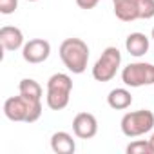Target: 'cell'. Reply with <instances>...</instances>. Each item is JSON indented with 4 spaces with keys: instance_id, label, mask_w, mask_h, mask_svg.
<instances>
[{
    "instance_id": "6da1fadb",
    "label": "cell",
    "mask_w": 154,
    "mask_h": 154,
    "mask_svg": "<svg viewBox=\"0 0 154 154\" xmlns=\"http://www.w3.org/2000/svg\"><path fill=\"white\" fill-rule=\"evenodd\" d=\"M4 114L11 122L33 123L42 116V100L29 98L24 94L11 96L4 102Z\"/></svg>"
},
{
    "instance_id": "7a4b0ae2",
    "label": "cell",
    "mask_w": 154,
    "mask_h": 154,
    "mask_svg": "<svg viewBox=\"0 0 154 154\" xmlns=\"http://www.w3.org/2000/svg\"><path fill=\"white\" fill-rule=\"evenodd\" d=\"M58 54L67 67L69 72L72 74H82L87 69L89 62V45L82 38H65L60 44Z\"/></svg>"
},
{
    "instance_id": "3957f363",
    "label": "cell",
    "mask_w": 154,
    "mask_h": 154,
    "mask_svg": "<svg viewBox=\"0 0 154 154\" xmlns=\"http://www.w3.org/2000/svg\"><path fill=\"white\" fill-rule=\"evenodd\" d=\"M72 91V80L65 72H56L47 80V96L45 103L51 111H62L69 105Z\"/></svg>"
},
{
    "instance_id": "277c9868",
    "label": "cell",
    "mask_w": 154,
    "mask_h": 154,
    "mask_svg": "<svg viewBox=\"0 0 154 154\" xmlns=\"http://www.w3.org/2000/svg\"><path fill=\"white\" fill-rule=\"evenodd\" d=\"M120 129L127 138L143 136V134H147V132H150L154 129V114L149 109L125 112L122 122H120Z\"/></svg>"
},
{
    "instance_id": "5b68a950",
    "label": "cell",
    "mask_w": 154,
    "mask_h": 154,
    "mask_svg": "<svg viewBox=\"0 0 154 154\" xmlns=\"http://www.w3.org/2000/svg\"><path fill=\"white\" fill-rule=\"evenodd\" d=\"M120 65H122V53H120V49L112 47V45L105 47L103 53L100 54V58L96 60L94 67H93V78L96 82H102V84L111 82L116 76Z\"/></svg>"
},
{
    "instance_id": "8992f818",
    "label": "cell",
    "mask_w": 154,
    "mask_h": 154,
    "mask_svg": "<svg viewBox=\"0 0 154 154\" xmlns=\"http://www.w3.org/2000/svg\"><path fill=\"white\" fill-rule=\"evenodd\" d=\"M122 82L127 87H143L154 84V65L149 62H134L123 67Z\"/></svg>"
},
{
    "instance_id": "52a82bcc",
    "label": "cell",
    "mask_w": 154,
    "mask_h": 154,
    "mask_svg": "<svg viewBox=\"0 0 154 154\" xmlns=\"http://www.w3.org/2000/svg\"><path fill=\"white\" fill-rule=\"evenodd\" d=\"M51 54V44L44 38H33L22 47V56L27 63H42Z\"/></svg>"
},
{
    "instance_id": "ba28073f",
    "label": "cell",
    "mask_w": 154,
    "mask_h": 154,
    "mask_svg": "<svg viewBox=\"0 0 154 154\" xmlns=\"http://www.w3.org/2000/svg\"><path fill=\"white\" fill-rule=\"evenodd\" d=\"M72 132L80 140H91L98 132V122L91 112H78L72 120Z\"/></svg>"
},
{
    "instance_id": "9c48e42d",
    "label": "cell",
    "mask_w": 154,
    "mask_h": 154,
    "mask_svg": "<svg viewBox=\"0 0 154 154\" xmlns=\"http://www.w3.org/2000/svg\"><path fill=\"white\" fill-rule=\"evenodd\" d=\"M0 45L4 51H17L24 47V33L15 26H4L0 29Z\"/></svg>"
},
{
    "instance_id": "30bf717a",
    "label": "cell",
    "mask_w": 154,
    "mask_h": 154,
    "mask_svg": "<svg viewBox=\"0 0 154 154\" xmlns=\"http://www.w3.org/2000/svg\"><path fill=\"white\" fill-rule=\"evenodd\" d=\"M114 15L122 22H134L140 18V4L138 0H112Z\"/></svg>"
},
{
    "instance_id": "8fae6325",
    "label": "cell",
    "mask_w": 154,
    "mask_h": 154,
    "mask_svg": "<svg viewBox=\"0 0 154 154\" xmlns=\"http://www.w3.org/2000/svg\"><path fill=\"white\" fill-rule=\"evenodd\" d=\"M149 45H150L149 44V38L143 33H131L127 36V40H125V49L134 58H140L145 53H149Z\"/></svg>"
},
{
    "instance_id": "7c38bea8",
    "label": "cell",
    "mask_w": 154,
    "mask_h": 154,
    "mask_svg": "<svg viewBox=\"0 0 154 154\" xmlns=\"http://www.w3.org/2000/svg\"><path fill=\"white\" fill-rule=\"evenodd\" d=\"M51 149L56 154H72L76 150V143L69 132L58 131L51 136Z\"/></svg>"
},
{
    "instance_id": "4fadbf2b",
    "label": "cell",
    "mask_w": 154,
    "mask_h": 154,
    "mask_svg": "<svg viewBox=\"0 0 154 154\" xmlns=\"http://www.w3.org/2000/svg\"><path fill=\"white\" fill-rule=\"evenodd\" d=\"M107 103H109V107L114 109V111H125V109H129L131 103H132V94H131L127 89H123V87H116V89H112V91L109 93Z\"/></svg>"
},
{
    "instance_id": "5bb4252c",
    "label": "cell",
    "mask_w": 154,
    "mask_h": 154,
    "mask_svg": "<svg viewBox=\"0 0 154 154\" xmlns=\"http://www.w3.org/2000/svg\"><path fill=\"white\" fill-rule=\"evenodd\" d=\"M18 93L24 94V96H29V98H36V100H42V85L33 80V78H24L20 80L18 84Z\"/></svg>"
},
{
    "instance_id": "9a60e30c",
    "label": "cell",
    "mask_w": 154,
    "mask_h": 154,
    "mask_svg": "<svg viewBox=\"0 0 154 154\" xmlns=\"http://www.w3.org/2000/svg\"><path fill=\"white\" fill-rule=\"evenodd\" d=\"M127 154H154V149L149 140H136L127 145Z\"/></svg>"
},
{
    "instance_id": "2e32d148",
    "label": "cell",
    "mask_w": 154,
    "mask_h": 154,
    "mask_svg": "<svg viewBox=\"0 0 154 154\" xmlns=\"http://www.w3.org/2000/svg\"><path fill=\"white\" fill-rule=\"evenodd\" d=\"M140 4V18L150 20L154 18V0H138Z\"/></svg>"
},
{
    "instance_id": "e0dca14e",
    "label": "cell",
    "mask_w": 154,
    "mask_h": 154,
    "mask_svg": "<svg viewBox=\"0 0 154 154\" xmlns=\"http://www.w3.org/2000/svg\"><path fill=\"white\" fill-rule=\"evenodd\" d=\"M18 8V0H0V13L2 15H13Z\"/></svg>"
},
{
    "instance_id": "ac0fdd59",
    "label": "cell",
    "mask_w": 154,
    "mask_h": 154,
    "mask_svg": "<svg viewBox=\"0 0 154 154\" xmlns=\"http://www.w3.org/2000/svg\"><path fill=\"white\" fill-rule=\"evenodd\" d=\"M98 2H100V0H76V6H78L80 9L89 11V9H94L98 6Z\"/></svg>"
},
{
    "instance_id": "d6986e66",
    "label": "cell",
    "mask_w": 154,
    "mask_h": 154,
    "mask_svg": "<svg viewBox=\"0 0 154 154\" xmlns=\"http://www.w3.org/2000/svg\"><path fill=\"white\" fill-rule=\"evenodd\" d=\"M149 141H150V145H152V149H154V134L150 136V140H149Z\"/></svg>"
},
{
    "instance_id": "ffe728a7",
    "label": "cell",
    "mask_w": 154,
    "mask_h": 154,
    "mask_svg": "<svg viewBox=\"0 0 154 154\" xmlns=\"http://www.w3.org/2000/svg\"><path fill=\"white\" fill-rule=\"evenodd\" d=\"M152 40H154V27H152Z\"/></svg>"
},
{
    "instance_id": "44dd1931",
    "label": "cell",
    "mask_w": 154,
    "mask_h": 154,
    "mask_svg": "<svg viewBox=\"0 0 154 154\" xmlns=\"http://www.w3.org/2000/svg\"><path fill=\"white\" fill-rule=\"evenodd\" d=\"M27 2H36V0H27Z\"/></svg>"
}]
</instances>
